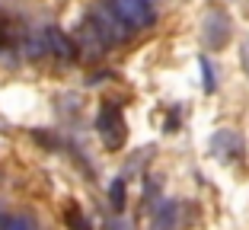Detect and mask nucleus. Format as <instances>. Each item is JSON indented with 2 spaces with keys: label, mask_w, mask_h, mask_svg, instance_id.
Masks as SVG:
<instances>
[{
  "label": "nucleus",
  "mask_w": 249,
  "mask_h": 230,
  "mask_svg": "<svg viewBox=\"0 0 249 230\" xmlns=\"http://www.w3.org/2000/svg\"><path fill=\"white\" fill-rule=\"evenodd\" d=\"M87 22L96 29V35L106 42V48H112V45H124L128 38L134 35V32L124 26V19L115 13L112 0H96L93 7H89V13H87Z\"/></svg>",
  "instance_id": "f257e3e1"
},
{
  "label": "nucleus",
  "mask_w": 249,
  "mask_h": 230,
  "mask_svg": "<svg viewBox=\"0 0 249 230\" xmlns=\"http://www.w3.org/2000/svg\"><path fill=\"white\" fill-rule=\"evenodd\" d=\"M96 131L103 138V144L109 150L124 147L128 141V122H124V109L118 103H103L99 106V115H96Z\"/></svg>",
  "instance_id": "f03ea898"
},
{
  "label": "nucleus",
  "mask_w": 249,
  "mask_h": 230,
  "mask_svg": "<svg viewBox=\"0 0 249 230\" xmlns=\"http://www.w3.org/2000/svg\"><path fill=\"white\" fill-rule=\"evenodd\" d=\"M233 38V19L224 7H208L205 19H201V42L208 52H220L227 48Z\"/></svg>",
  "instance_id": "7ed1b4c3"
},
{
  "label": "nucleus",
  "mask_w": 249,
  "mask_h": 230,
  "mask_svg": "<svg viewBox=\"0 0 249 230\" xmlns=\"http://www.w3.org/2000/svg\"><path fill=\"white\" fill-rule=\"evenodd\" d=\"M115 13L124 19V26L131 32H141V29H150L157 22V10L150 0H112Z\"/></svg>",
  "instance_id": "20e7f679"
},
{
  "label": "nucleus",
  "mask_w": 249,
  "mask_h": 230,
  "mask_svg": "<svg viewBox=\"0 0 249 230\" xmlns=\"http://www.w3.org/2000/svg\"><path fill=\"white\" fill-rule=\"evenodd\" d=\"M208 147H211V157H217L224 163L243 160V154H246V141H243V134L233 131V128H217V131L211 134Z\"/></svg>",
  "instance_id": "39448f33"
},
{
  "label": "nucleus",
  "mask_w": 249,
  "mask_h": 230,
  "mask_svg": "<svg viewBox=\"0 0 249 230\" xmlns=\"http://www.w3.org/2000/svg\"><path fill=\"white\" fill-rule=\"evenodd\" d=\"M42 42H45V52L54 54V58H61V61H77V58H80L73 38L64 35L58 26H45V29H42Z\"/></svg>",
  "instance_id": "423d86ee"
},
{
  "label": "nucleus",
  "mask_w": 249,
  "mask_h": 230,
  "mask_svg": "<svg viewBox=\"0 0 249 230\" xmlns=\"http://www.w3.org/2000/svg\"><path fill=\"white\" fill-rule=\"evenodd\" d=\"M179 227V201H160L154 208L150 230H176Z\"/></svg>",
  "instance_id": "0eeeda50"
},
{
  "label": "nucleus",
  "mask_w": 249,
  "mask_h": 230,
  "mask_svg": "<svg viewBox=\"0 0 249 230\" xmlns=\"http://www.w3.org/2000/svg\"><path fill=\"white\" fill-rule=\"evenodd\" d=\"M64 224H67V230H93V224H89L87 211H83L80 205H73V201L64 208Z\"/></svg>",
  "instance_id": "6e6552de"
},
{
  "label": "nucleus",
  "mask_w": 249,
  "mask_h": 230,
  "mask_svg": "<svg viewBox=\"0 0 249 230\" xmlns=\"http://www.w3.org/2000/svg\"><path fill=\"white\" fill-rule=\"evenodd\" d=\"M109 201H112V208L122 211L124 208V201H128V192H124V179H112V186H109Z\"/></svg>",
  "instance_id": "1a4fd4ad"
},
{
  "label": "nucleus",
  "mask_w": 249,
  "mask_h": 230,
  "mask_svg": "<svg viewBox=\"0 0 249 230\" xmlns=\"http://www.w3.org/2000/svg\"><path fill=\"white\" fill-rule=\"evenodd\" d=\"M0 230H36V227L22 214H0Z\"/></svg>",
  "instance_id": "9d476101"
},
{
  "label": "nucleus",
  "mask_w": 249,
  "mask_h": 230,
  "mask_svg": "<svg viewBox=\"0 0 249 230\" xmlns=\"http://www.w3.org/2000/svg\"><path fill=\"white\" fill-rule=\"evenodd\" d=\"M198 64H201V74H205V93H214V89H217V71H214L211 58H208V54H201V58H198Z\"/></svg>",
  "instance_id": "9b49d317"
},
{
  "label": "nucleus",
  "mask_w": 249,
  "mask_h": 230,
  "mask_svg": "<svg viewBox=\"0 0 249 230\" xmlns=\"http://www.w3.org/2000/svg\"><path fill=\"white\" fill-rule=\"evenodd\" d=\"M240 64H243V71L249 74V35L243 38V48H240Z\"/></svg>",
  "instance_id": "f8f14e48"
},
{
  "label": "nucleus",
  "mask_w": 249,
  "mask_h": 230,
  "mask_svg": "<svg viewBox=\"0 0 249 230\" xmlns=\"http://www.w3.org/2000/svg\"><path fill=\"white\" fill-rule=\"evenodd\" d=\"M109 230H128V224H124V221H112Z\"/></svg>",
  "instance_id": "ddd939ff"
}]
</instances>
